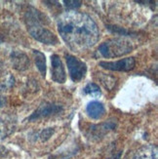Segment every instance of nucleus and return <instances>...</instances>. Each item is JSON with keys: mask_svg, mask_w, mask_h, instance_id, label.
I'll return each mask as SVG.
<instances>
[{"mask_svg": "<svg viewBox=\"0 0 158 159\" xmlns=\"http://www.w3.org/2000/svg\"><path fill=\"white\" fill-rule=\"evenodd\" d=\"M58 31L71 50L82 52L93 47L100 39L99 27L85 13L70 11L58 20Z\"/></svg>", "mask_w": 158, "mask_h": 159, "instance_id": "1", "label": "nucleus"}, {"mask_svg": "<svg viewBox=\"0 0 158 159\" xmlns=\"http://www.w3.org/2000/svg\"><path fill=\"white\" fill-rule=\"evenodd\" d=\"M46 18L45 15H43L40 11L36 10L30 7V8L25 12V22L27 26V30L30 33V35L36 39L37 41H40L41 43L44 44H57L58 38L55 34L45 27L43 24H45Z\"/></svg>", "mask_w": 158, "mask_h": 159, "instance_id": "2", "label": "nucleus"}, {"mask_svg": "<svg viewBox=\"0 0 158 159\" xmlns=\"http://www.w3.org/2000/svg\"><path fill=\"white\" fill-rule=\"evenodd\" d=\"M134 43L125 37L111 38L99 46V53L105 58H117L132 52Z\"/></svg>", "mask_w": 158, "mask_h": 159, "instance_id": "3", "label": "nucleus"}, {"mask_svg": "<svg viewBox=\"0 0 158 159\" xmlns=\"http://www.w3.org/2000/svg\"><path fill=\"white\" fill-rule=\"evenodd\" d=\"M65 59L71 80L78 82L83 79L87 72V66L84 61H80L72 55H66Z\"/></svg>", "mask_w": 158, "mask_h": 159, "instance_id": "4", "label": "nucleus"}, {"mask_svg": "<svg viewBox=\"0 0 158 159\" xmlns=\"http://www.w3.org/2000/svg\"><path fill=\"white\" fill-rule=\"evenodd\" d=\"M63 107L60 105H56V103H52V102H44L36 108V110L34 111L27 120L29 121H33V120H37L40 118H43V117H48L50 115L59 113L61 111H63Z\"/></svg>", "mask_w": 158, "mask_h": 159, "instance_id": "5", "label": "nucleus"}, {"mask_svg": "<svg viewBox=\"0 0 158 159\" xmlns=\"http://www.w3.org/2000/svg\"><path fill=\"white\" fill-rule=\"evenodd\" d=\"M100 66L102 68L112 71H130L135 68L136 61L135 58L131 57L116 61H101Z\"/></svg>", "mask_w": 158, "mask_h": 159, "instance_id": "6", "label": "nucleus"}, {"mask_svg": "<svg viewBox=\"0 0 158 159\" xmlns=\"http://www.w3.org/2000/svg\"><path fill=\"white\" fill-rule=\"evenodd\" d=\"M51 63H52V79L57 83H65L66 79L65 70L63 65V61L60 59L58 55H53L51 57Z\"/></svg>", "mask_w": 158, "mask_h": 159, "instance_id": "7", "label": "nucleus"}, {"mask_svg": "<svg viewBox=\"0 0 158 159\" xmlns=\"http://www.w3.org/2000/svg\"><path fill=\"white\" fill-rule=\"evenodd\" d=\"M116 127V123L113 121H108L106 123H102L100 125H92L89 129L88 137L92 140H100L101 138L107 134L109 131L113 130Z\"/></svg>", "mask_w": 158, "mask_h": 159, "instance_id": "8", "label": "nucleus"}, {"mask_svg": "<svg viewBox=\"0 0 158 159\" xmlns=\"http://www.w3.org/2000/svg\"><path fill=\"white\" fill-rule=\"evenodd\" d=\"M11 61L14 68L19 71L26 70L29 67V60L25 54L15 51L11 54Z\"/></svg>", "mask_w": 158, "mask_h": 159, "instance_id": "9", "label": "nucleus"}, {"mask_svg": "<svg viewBox=\"0 0 158 159\" xmlns=\"http://www.w3.org/2000/svg\"><path fill=\"white\" fill-rule=\"evenodd\" d=\"M86 111L89 117H91L92 119H101L106 114V107L102 102L93 101L88 103Z\"/></svg>", "mask_w": 158, "mask_h": 159, "instance_id": "10", "label": "nucleus"}, {"mask_svg": "<svg viewBox=\"0 0 158 159\" xmlns=\"http://www.w3.org/2000/svg\"><path fill=\"white\" fill-rule=\"evenodd\" d=\"M133 159H157L156 146H146L136 152Z\"/></svg>", "mask_w": 158, "mask_h": 159, "instance_id": "11", "label": "nucleus"}, {"mask_svg": "<svg viewBox=\"0 0 158 159\" xmlns=\"http://www.w3.org/2000/svg\"><path fill=\"white\" fill-rule=\"evenodd\" d=\"M33 57H34V61L38 68L39 72L41 73L43 77L46 76V59L43 53H41L37 50H33Z\"/></svg>", "mask_w": 158, "mask_h": 159, "instance_id": "12", "label": "nucleus"}, {"mask_svg": "<svg viewBox=\"0 0 158 159\" xmlns=\"http://www.w3.org/2000/svg\"><path fill=\"white\" fill-rule=\"evenodd\" d=\"M15 128L12 120H0V140L10 135Z\"/></svg>", "mask_w": 158, "mask_h": 159, "instance_id": "13", "label": "nucleus"}, {"mask_svg": "<svg viewBox=\"0 0 158 159\" xmlns=\"http://www.w3.org/2000/svg\"><path fill=\"white\" fill-rule=\"evenodd\" d=\"M99 79L102 83V85H104L107 90H109V91H111V90L113 89V87L115 86V78H113L111 76H108V75H105L102 73H100Z\"/></svg>", "mask_w": 158, "mask_h": 159, "instance_id": "14", "label": "nucleus"}, {"mask_svg": "<svg viewBox=\"0 0 158 159\" xmlns=\"http://www.w3.org/2000/svg\"><path fill=\"white\" fill-rule=\"evenodd\" d=\"M84 94L91 95V96H100L102 93H101L100 87L97 84H95V83H89L84 88Z\"/></svg>", "mask_w": 158, "mask_h": 159, "instance_id": "15", "label": "nucleus"}, {"mask_svg": "<svg viewBox=\"0 0 158 159\" xmlns=\"http://www.w3.org/2000/svg\"><path fill=\"white\" fill-rule=\"evenodd\" d=\"M54 133H55V129L54 128H47V129L43 130L42 132L39 134L38 137L42 142H46L53 136Z\"/></svg>", "mask_w": 158, "mask_h": 159, "instance_id": "16", "label": "nucleus"}, {"mask_svg": "<svg viewBox=\"0 0 158 159\" xmlns=\"http://www.w3.org/2000/svg\"><path fill=\"white\" fill-rule=\"evenodd\" d=\"M64 3L66 8L71 11H75V9L79 8L82 4L81 1H77V0H65Z\"/></svg>", "mask_w": 158, "mask_h": 159, "instance_id": "17", "label": "nucleus"}, {"mask_svg": "<svg viewBox=\"0 0 158 159\" xmlns=\"http://www.w3.org/2000/svg\"><path fill=\"white\" fill-rule=\"evenodd\" d=\"M8 149H7L6 148L0 146V158H3L5 156H7V154H8Z\"/></svg>", "mask_w": 158, "mask_h": 159, "instance_id": "18", "label": "nucleus"}, {"mask_svg": "<svg viewBox=\"0 0 158 159\" xmlns=\"http://www.w3.org/2000/svg\"><path fill=\"white\" fill-rule=\"evenodd\" d=\"M6 105V99L4 98V97L0 96V109H1L2 107H4Z\"/></svg>", "mask_w": 158, "mask_h": 159, "instance_id": "19", "label": "nucleus"}, {"mask_svg": "<svg viewBox=\"0 0 158 159\" xmlns=\"http://www.w3.org/2000/svg\"><path fill=\"white\" fill-rule=\"evenodd\" d=\"M120 158H121V153H118L116 156H113V157L109 158V159H120Z\"/></svg>", "mask_w": 158, "mask_h": 159, "instance_id": "20", "label": "nucleus"}, {"mask_svg": "<svg viewBox=\"0 0 158 159\" xmlns=\"http://www.w3.org/2000/svg\"><path fill=\"white\" fill-rule=\"evenodd\" d=\"M2 68H3V65H2L1 61H0V74H1V72H2Z\"/></svg>", "mask_w": 158, "mask_h": 159, "instance_id": "21", "label": "nucleus"}]
</instances>
